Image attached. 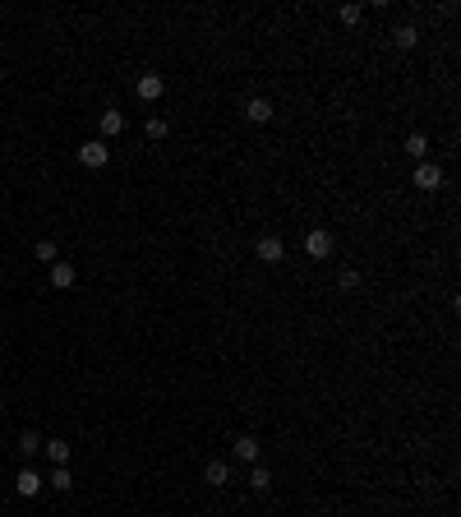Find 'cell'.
Wrapping results in <instances>:
<instances>
[{"label":"cell","instance_id":"obj_1","mask_svg":"<svg viewBox=\"0 0 461 517\" xmlns=\"http://www.w3.org/2000/svg\"><path fill=\"white\" fill-rule=\"evenodd\" d=\"M78 162L88 166V171H102V166L111 162V148L102 139H88V143H78Z\"/></svg>","mask_w":461,"mask_h":517},{"label":"cell","instance_id":"obj_2","mask_svg":"<svg viewBox=\"0 0 461 517\" xmlns=\"http://www.w3.org/2000/svg\"><path fill=\"white\" fill-rule=\"evenodd\" d=\"M254 259H259V264H282V259H286L282 236H259V245H254Z\"/></svg>","mask_w":461,"mask_h":517},{"label":"cell","instance_id":"obj_3","mask_svg":"<svg viewBox=\"0 0 461 517\" xmlns=\"http://www.w3.org/2000/svg\"><path fill=\"white\" fill-rule=\"evenodd\" d=\"M134 93H139V102H157V98L166 93V79H162V74H139Z\"/></svg>","mask_w":461,"mask_h":517},{"label":"cell","instance_id":"obj_4","mask_svg":"<svg viewBox=\"0 0 461 517\" xmlns=\"http://www.w3.org/2000/svg\"><path fill=\"white\" fill-rule=\"evenodd\" d=\"M305 254H309V259H328V254H332V236L323 231V227H314V231L305 236Z\"/></svg>","mask_w":461,"mask_h":517},{"label":"cell","instance_id":"obj_5","mask_svg":"<svg viewBox=\"0 0 461 517\" xmlns=\"http://www.w3.org/2000/svg\"><path fill=\"white\" fill-rule=\"evenodd\" d=\"M230 457L245 462V466H254V462H259V439H254V434H240V439L230 443Z\"/></svg>","mask_w":461,"mask_h":517},{"label":"cell","instance_id":"obj_6","mask_svg":"<svg viewBox=\"0 0 461 517\" xmlns=\"http://www.w3.org/2000/svg\"><path fill=\"white\" fill-rule=\"evenodd\" d=\"M415 185L425 189V194H434V189L443 185V171H439L434 162H420V166H415Z\"/></svg>","mask_w":461,"mask_h":517},{"label":"cell","instance_id":"obj_7","mask_svg":"<svg viewBox=\"0 0 461 517\" xmlns=\"http://www.w3.org/2000/svg\"><path fill=\"white\" fill-rule=\"evenodd\" d=\"M14 490H19L23 499H33V495H42V476L33 471V466H23L19 476H14Z\"/></svg>","mask_w":461,"mask_h":517},{"label":"cell","instance_id":"obj_8","mask_svg":"<svg viewBox=\"0 0 461 517\" xmlns=\"http://www.w3.org/2000/svg\"><path fill=\"white\" fill-rule=\"evenodd\" d=\"M245 116H249L254 125H268V121H273V102H268V98H249V102H245Z\"/></svg>","mask_w":461,"mask_h":517},{"label":"cell","instance_id":"obj_9","mask_svg":"<svg viewBox=\"0 0 461 517\" xmlns=\"http://www.w3.org/2000/svg\"><path fill=\"white\" fill-rule=\"evenodd\" d=\"M42 434H37V429H23V434H19V452H23V462H33V457H37V452H42Z\"/></svg>","mask_w":461,"mask_h":517},{"label":"cell","instance_id":"obj_10","mask_svg":"<svg viewBox=\"0 0 461 517\" xmlns=\"http://www.w3.org/2000/svg\"><path fill=\"white\" fill-rule=\"evenodd\" d=\"M51 286L69 291V286H74V264H60V259H55V264H51Z\"/></svg>","mask_w":461,"mask_h":517},{"label":"cell","instance_id":"obj_11","mask_svg":"<svg viewBox=\"0 0 461 517\" xmlns=\"http://www.w3.org/2000/svg\"><path fill=\"white\" fill-rule=\"evenodd\" d=\"M125 130V116H121V111H102V139H116V134H121Z\"/></svg>","mask_w":461,"mask_h":517},{"label":"cell","instance_id":"obj_12","mask_svg":"<svg viewBox=\"0 0 461 517\" xmlns=\"http://www.w3.org/2000/svg\"><path fill=\"white\" fill-rule=\"evenodd\" d=\"M42 452L51 457L55 466H65V462H69V443H65V439H46V443H42Z\"/></svg>","mask_w":461,"mask_h":517},{"label":"cell","instance_id":"obj_13","mask_svg":"<svg viewBox=\"0 0 461 517\" xmlns=\"http://www.w3.org/2000/svg\"><path fill=\"white\" fill-rule=\"evenodd\" d=\"M203 476H208V485H230V462L212 457V462H208V471H203Z\"/></svg>","mask_w":461,"mask_h":517},{"label":"cell","instance_id":"obj_14","mask_svg":"<svg viewBox=\"0 0 461 517\" xmlns=\"http://www.w3.org/2000/svg\"><path fill=\"white\" fill-rule=\"evenodd\" d=\"M420 42V33H415V28H411V23H401V28H397V33H392V46H397V51H411V46H415Z\"/></svg>","mask_w":461,"mask_h":517},{"label":"cell","instance_id":"obj_15","mask_svg":"<svg viewBox=\"0 0 461 517\" xmlns=\"http://www.w3.org/2000/svg\"><path fill=\"white\" fill-rule=\"evenodd\" d=\"M46 485H51V490H60V495H69V485H74V476H69V466H55V471L46 476Z\"/></svg>","mask_w":461,"mask_h":517},{"label":"cell","instance_id":"obj_16","mask_svg":"<svg viewBox=\"0 0 461 517\" xmlns=\"http://www.w3.org/2000/svg\"><path fill=\"white\" fill-rule=\"evenodd\" d=\"M406 153L415 157V162H429V139H425V134H411V139H406Z\"/></svg>","mask_w":461,"mask_h":517},{"label":"cell","instance_id":"obj_17","mask_svg":"<svg viewBox=\"0 0 461 517\" xmlns=\"http://www.w3.org/2000/svg\"><path fill=\"white\" fill-rule=\"evenodd\" d=\"M249 485L259 490V495H268V490H273V471H268V466H254V471H249Z\"/></svg>","mask_w":461,"mask_h":517},{"label":"cell","instance_id":"obj_18","mask_svg":"<svg viewBox=\"0 0 461 517\" xmlns=\"http://www.w3.org/2000/svg\"><path fill=\"white\" fill-rule=\"evenodd\" d=\"M33 259H42V264H55V259H60L55 241H37V245H33Z\"/></svg>","mask_w":461,"mask_h":517},{"label":"cell","instance_id":"obj_19","mask_svg":"<svg viewBox=\"0 0 461 517\" xmlns=\"http://www.w3.org/2000/svg\"><path fill=\"white\" fill-rule=\"evenodd\" d=\"M360 19H364V10H360V5H341V23H346V28H355Z\"/></svg>","mask_w":461,"mask_h":517},{"label":"cell","instance_id":"obj_20","mask_svg":"<svg viewBox=\"0 0 461 517\" xmlns=\"http://www.w3.org/2000/svg\"><path fill=\"white\" fill-rule=\"evenodd\" d=\"M337 286H341V291H355V286H360V273H355V268H341Z\"/></svg>","mask_w":461,"mask_h":517},{"label":"cell","instance_id":"obj_21","mask_svg":"<svg viewBox=\"0 0 461 517\" xmlns=\"http://www.w3.org/2000/svg\"><path fill=\"white\" fill-rule=\"evenodd\" d=\"M166 134H171V125H166L162 116H153V121H148V139H166Z\"/></svg>","mask_w":461,"mask_h":517},{"label":"cell","instance_id":"obj_22","mask_svg":"<svg viewBox=\"0 0 461 517\" xmlns=\"http://www.w3.org/2000/svg\"><path fill=\"white\" fill-rule=\"evenodd\" d=\"M0 416H5V397H0Z\"/></svg>","mask_w":461,"mask_h":517}]
</instances>
